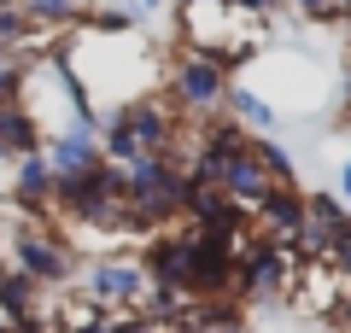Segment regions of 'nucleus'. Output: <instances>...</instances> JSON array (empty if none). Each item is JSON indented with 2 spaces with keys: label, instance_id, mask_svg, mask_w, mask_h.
Listing matches in <instances>:
<instances>
[{
  "label": "nucleus",
  "instance_id": "obj_1",
  "mask_svg": "<svg viewBox=\"0 0 351 333\" xmlns=\"http://www.w3.org/2000/svg\"><path fill=\"white\" fill-rule=\"evenodd\" d=\"M100 158L106 164H135V158H164L170 152V135L182 129V111L164 99V88L158 94H147V99H135V106H123V111H112V117H100Z\"/></svg>",
  "mask_w": 351,
  "mask_h": 333
},
{
  "label": "nucleus",
  "instance_id": "obj_2",
  "mask_svg": "<svg viewBox=\"0 0 351 333\" xmlns=\"http://www.w3.org/2000/svg\"><path fill=\"white\" fill-rule=\"evenodd\" d=\"M18 106H24V117L36 123L41 140L94 123L82 94H76V82H71V71H64V53H41V59L24 64V76H18Z\"/></svg>",
  "mask_w": 351,
  "mask_h": 333
},
{
  "label": "nucleus",
  "instance_id": "obj_3",
  "mask_svg": "<svg viewBox=\"0 0 351 333\" xmlns=\"http://www.w3.org/2000/svg\"><path fill=\"white\" fill-rule=\"evenodd\" d=\"M71 298H82L88 310H117V316H141L152 281L141 269V251H100V258H76V275L64 286Z\"/></svg>",
  "mask_w": 351,
  "mask_h": 333
},
{
  "label": "nucleus",
  "instance_id": "obj_4",
  "mask_svg": "<svg viewBox=\"0 0 351 333\" xmlns=\"http://www.w3.org/2000/svg\"><path fill=\"white\" fill-rule=\"evenodd\" d=\"M228 82H234V71H228L223 59H211V53L176 47L170 59H164V99H170L188 123H205V117L223 111Z\"/></svg>",
  "mask_w": 351,
  "mask_h": 333
},
{
  "label": "nucleus",
  "instance_id": "obj_5",
  "mask_svg": "<svg viewBox=\"0 0 351 333\" xmlns=\"http://www.w3.org/2000/svg\"><path fill=\"white\" fill-rule=\"evenodd\" d=\"M234 251H240V304H281V298H293L299 269H304V258L293 246L263 240L258 228H252Z\"/></svg>",
  "mask_w": 351,
  "mask_h": 333
},
{
  "label": "nucleus",
  "instance_id": "obj_6",
  "mask_svg": "<svg viewBox=\"0 0 351 333\" xmlns=\"http://www.w3.org/2000/svg\"><path fill=\"white\" fill-rule=\"evenodd\" d=\"M41 164H47L53 175H82V170H94V164H106L100 158V129L82 123V129H64V135L41 140Z\"/></svg>",
  "mask_w": 351,
  "mask_h": 333
},
{
  "label": "nucleus",
  "instance_id": "obj_7",
  "mask_svg": "<svg viewBox=\"0 0 351 333\" xmlns=\"http://www.w3.org/2000/svg\"><path fill=\"white\" fill-rule=\"evenodd\" d=\"M223 117H228V123H240L246 135H276V129H281L276 106H269L252 82H240V76L228 82V94H223Z\"/></svg>",
  "mask_w": 351,
  "mask_h": 333
},
{
  "label": "nucleus",
  "instance_id": "obj_8",
  "mask_svg": "<svg viewBox=\"0 0 351 333\" xmlns=\"http://www.w3.org/2000/svg\"><path fill=\"white\" fill-rule=\"evenodd\" d=\"M41 152V135H36V123L24 117V106H0V164H18V158H36Z\"/></svg>",
  "mask_w": 351,
  "mask_h": 333
},
{
  "label": "nucleus",
  "instance_id": "obj_9",
  "mask_svg": "<svg viewBox=\"0 0 351 333\" xmlns=\"http://www.w3.org/2000/svg\"><path fill=\"white\" fill-rule=\"evenodd\" d=\"M12 12L29 29H76L88 18V0H12Z\"/></svg>",
  "mask_w": 351,
  "mask_h": 333
},
{
  "label": "nucleus",
  "instance_id": "obj_10",
  "mask_svg": "<svg viewBox=\"0 0 351 333\" xmlns=\"http://www.w3.org/2000/svg\"><path fill=\"white\" fill-rule=\"evenodd\" d=\"M123 321H129V316H117V310H88L71 333H123Z\"/></svg>",
  "mask_w": 351,
  "mask_h": 333
},
{
  "label": "nucleus",
  "instance_id": "obj_11",
  "mask_svg": "<svg viewBox=\"0 0 351 333\" xmlns=\"http://www.w3.org/2000/svg\"><path fill=\"white\" fill-rule=\"evenodd\" d=\"M287 12H304L311 24H339V12H334V0H281Z\"/></svg>",
  "mask_w": 351,
  "mask_h": 333
},
{
  "label": "nucleus",
  "instance_id": "obj_12",
  "mask_svg": "<svg viewBox=\"0 0 351 333\" xmlns=\"http://www.w3.org/2000/svg\"><path fill=\"white\" fill-rule=\"evenodd\" d=\"M18 76H24V64L0 59V106H12V99H18Z\"/></svg>",
  "mask_w": 351,
  "mask_h": 333
},
{
  "label": "nucleus",
  "instance_id": "obj_13",
  "mask_svg": "<svg viewBox=\"0 0 351 333\" xmlns=\"http://www.w3.org/2000/svg\"><path fill=\"white\" fill-rule=\"evenodd\" d=\"M123 333H176V328H164V321H152V316H129Z\"/></svg>",
  "mask_w": 351,
  "mask_h": 333
},
{
  "label": "nucleus",
  "instance_id": "obj_14",
  "mask_svg": "<svg viewBox=\"0 0 351 333\" xmlns=\"http://www.w3.org/2000/svg\"><path fill=\"white\" fill-rule=\"evenodd\" d=\"M334 199H339V205H351V158L339 164V175H334Z\"/></svg>",
  "mask_w": 351,
  "mask_h": 333
},
{
  "label": "nucleus",
  "instance_id": "obj_15",
  "mask_svg": "<svg viewBox=\"0 0 351 333\" xmlns=\"http://www.w3.org/2000/svg\"><path fill=\"white\" fill-rule=\"evenodd\" d=\"M176 6H234V0H176Z\"/></svg>",
  "mask_w": 351,
  "mask_h": 333
},
{
  "label": "nucleus",
  "instance_id": "obj_16",
  "mask_svg": "<svg viewBox=\"0 0 351 333\" xmlns=\"http://www.w3.org/2000/svg\"><path fill=\"white\" fill-rule=\"evenodd\" d=\"M0 333H18V321L6 316V304H0Z\"/></svg>",
  "mask_w": 351,
  "mask_h": 333
}]
</instances>
